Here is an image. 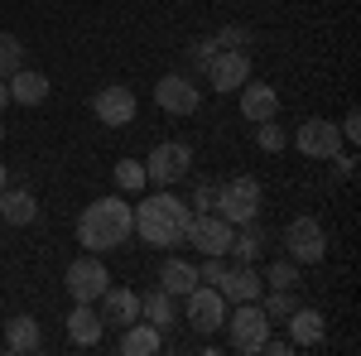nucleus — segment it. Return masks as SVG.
I'll use <instances>...</instances> for the list:
<instances>
[{"instance_id":"f8f14e48","label":"nucleus","mask_w":361,"mask_h":356,"mask_svg":"<svg viewBox=\"0 0 361 356\" xmlns=\"http://www.w3.org/2000/svg\"><path fill=\"white\" fill-rule=\"evenodd\" d=\"M154 102H159V111H169V116H193V111L202 106V92H197L193 78L169 73V78L154 82Z\"/></svg>"},{"instance_id":"ea45409f","label":"nucleus","mask_w":361,"mask_h":356,"mask_svg":"<svg viewBox=\"0 0 361 356\" xmlns=\"http://www.w3.org/2000/svg\"><path fill=\"white\" fill-rule=\"evenodd\" d=\"M0 140H5V125H0Z\"/></svg>"},{"instance_id":"f3484780","label":"nucleus","mask_w":361,"mask_h":356,"mask_svg":"<svg viewBox=\"0 0 361 356\" xmlns=\"http://www.w3.org/2000/svg\"><path fill=\"white\" fill-rule=\"evenodd\" d=\"M241 116H246L250 125L255 121H270V116H279V92L270 82H241Z\"/></svg>"},{"instance_id":"aec40b11","label":"nucleus","mask_w":361,"mask_h":356,"mask_svg":"<svg viewBox=\"0 0 361 356\" xmlns=\"http://www.w3.org/2000/svg\"><path fill=\"white\" fill-rule=\"evenodd\" d=\"M284 323H289V342H294V347H318V342L328 337V323H323L318 308H294Z\"/></svg>"},{"instance_id":"7c9ffc66","label":"nucleus","mask_w":361,"mask_h":356,"mask_svg":"<svg viewBox=\"0 0 361 356\" xmlns=\"http://www.w3.org/2000/svg\"><path fill=\"white\" fill-rule=\"evenodd\" d=\"M145 183H149V178H145V164H140V159H121V164H116V188L140 192Z\"/></svg>"},{"instance_id":"b1692460","label":"nucleus","mask_w":361,"mask_h":356,"mask_svg":"<svg viewBox=\"0 0 361 356\" xmlns=\"http://www.w3.org/2000/svg\"><path fill=\"white\" fill-rule=\"evenodd\" d=\"M121 352H126V356H154V352H164V332L135 318V323L126 328V337H121Z\"/></svg>"},{"instance_id":"f257e3e1","label":"nucleus","mask_w":361,"mask_h":356,"mask_svg":"<svg viewBox=\"0 0 361 356\" xmlns=\"http://www.w3.org/2000/svg\"><path fill=\"white\" fill-rule=\"evenodd\" d=\"M130 236H135V207L126 197H97V202H87L82 217H78V241L92 255H106V250L126 246Z\"/></svg>"},{"instance_id":"4be33fe9","label":"nucleus","mask_w":361,"mask_h":356,"mask_svg":"<svg viewBox=\"0 0 361 356\" xmlns=\"http://www.w3.org/2000/svg\"><path fill=\"white\" fill-rule=\"evenodd\" d=\"M34 217H39V197H34L29 188H0V221L29 226Z\"/></svg>"},{"instance_id":"2eb2a0df","label":"nucleus","mask_w":361,"mask_h":356,"mask_svg":"<svg viewBox=\"0 0 361 356\" xmlns=\"http://www.w3.org/2000/svg\"><path fill=\"white\" fill-rule=\"evenodd\" d=\"M217 289H222L226 303H250V299H260V294H265V279H260L255 265H231Z\"/></svg>"},{"instance_id":"5701e85b","label":"nucleus","mask_w":361,"mask_h":356,"mask_svg":"<svg viewBox=\"0 0 361 356\" xmlns=\"http://www.w3.org/2000/svg\"><path fill=\"white\" fill-rule=\"evenodd\" d=\"M5 347H10L15 356L39 352V347H44V337H39V323H34L29 313H20V318H10V323H5Z\"/></svg>"},{"instance_id":"a211bd4d","label":"nucleus","mask_w":361,"mask_h":356,"mask_svg":"<svg viewBox=\"0 0 361 356\" xmlns=\"http://www.w3.org/2000/svg\"><path fill=\"white\" fill-rule=\"evenodd\" d=\"M5 87H10V102H15V106H44V102H49V78H44V73H34V68L10 73Z\"/></svg>"},{"instance_id":"20e7f679","label":"nucleus","mask_w":361,"mask_h":356,"mask_svg":"<svg viewBox=\"0 0 361 356\" xmlns=\"http://www.w3.org/2000/svg\"><path fill=\"white\" fill-rule=\"evenodd\" d=\"M183 318H188V328L202 332V337H212V332L226 323V299L217 284H193L188 294H183Z\"/></svg>"},{"instance_id":"c85d7f7f","label":"nucleus","mask_w":361,"mask_h":356,"mask_svg":"<svg viewBox=\"0 0 361 356\" xmlns=\"http://www.w3.org/2000/svg\"><path fill=\"white\" fill-rule=\"evenodd\" d=\"M20 68H25V44L15 34H0V78L20 73Z\"/></svg>"},{"instance_id":"ddd939ff","label":"nucleus","mask_w":361,"mask_h":356,"mask_svg":"<svg viewBox=\"0 0 361 356\" xmlns=\"http://www.w3.org/2000/svg\"><path fill=\"white\" fill-rule=\"evenodd\" d=\"M92 111H97L102 125H130V121H135V92L121 87V82L102 87V92L92 97Z\"/></svg>"},{"instance_id":"7ed1b4c3","label":"nucleus","mask_w":361,"mask_h":356,"mask_svg":"<svg viewBox=\"0 0 361 356\" xmlns=\"http://www.w3.org/2000/svg\"><path fill=\"white\" fill-rule=\"evenodd\" d=\"M222 328H226V342H231V352L255 356V352H260V342L270 337V318H265L260 299H250V303H236V313H226Z\"/></svg>"},{"instance_id":"58836bf2","label":"nucleus","mask_w":361,"mask_h":356,"mask_svg":"<svg viewBox=\"0 0 361 356\" xmlns=\"http://www.w3.org/2000/svg\"><path fill=\"white\" fill-rule=\"evenodd\" d=\"M0 188H10V168L0 164Z\"/></svg>"},{"instance_id":"dca6fc26","label":"nucleus","mask_w":361,"mask_h":356,"mask_svg":"<svg viewBox=\"0 0 361 356\" xmlns=\"http://www.w3.org/2000/svg\"><path fill=\"white\" fill-rule=\"evenodd\" d=\"M265 246H270V231H265L260 221H241V231H231L226 255H231L236 265H255V260L265 255Z\"/></svg>"},{"instance_id":"2f4dec72","label":"nucleus","mask_w":361,"mask_h":356,"mask_svg":"<svg viewBox=\"0 0 361 356\" xmlns=\"http://www.w3.org/2000/svg\"><path fill=\"white\" fill-rule=\"evenodd\" d=\"M212 54H217V44H212V39H197V44H188V68H193V73H207Z\"/></svg>"},{"instance_id":"f704fd0d","label":"nucleus","mask_w":361,"mask_h":356,"mask_svg":"<svg viewBox=\"0 0 361 356\" xmlns=\"http://www.w3.org/2000/svg\"><path fill=\"white\" fill-rule=\"evenodd\" d=\"M337 130H342V140H347V145H357V140H361V111L352 106L347 116H342V125H337Z\"/></svg>"},{"instance_id":"bb28decb","label":"nucleus","mask_w":361,"mask_h":356,"mask_svg":"<svg viewBox=\"0 0 361 356\" xmlns=\"http://www.w3.org/2000/svg\"><path fill=\"white\" fill-rule=\"evenodd\" d=\"M260 279H265V289H299V284H304V279H299V265H294L289 255H284V260H270Z\"/></svg>"},{"instance_id":"0eeeda50","label":"nucleus","mask_w":361,"mask_h":356,"mask_svg":"<svg viewBox=\"0 0 361 356\" xmlns=\"http://www.w3.org/2000/svg\"><path fill=\"white\" fill-rule=\"evenodd\" d=\"M260 202H265V192H260V183H255V178H231V183H222V188H217V212H222L231 226L255 221Z\"/></svg>"},{"instance_id":"4468645a","label":"nucleus","mask_w":361,"mask_h":356,"mask_svg":"<svg viewBox=\"0 0 361 356\" xmlns=\"http://www.w3.org/2000/svg\"><path fill=\"white\" fill-rule=\"evenodd\" d=\"M97 303H102V323H106V328H130L140 318V294L126 289V284H106Z\"/></svg>"},{"instance_id":"39448f33","label":"nucleus","mask_w":361,"mask_h":356,"mask_svg":"<svg viewBox=\"0 0 361 356\" xmlns=\"http://www.w3.org/2000/svg\"><path fill=\"white\" fill-rule=\"evenodd\" d=\"M188 168H193V149H188L183 140H164V145L149 149V159H145V178L159 183V188H173L178 178H188Z\"/></svg>"},{"instance_id":"412c9836","label":"nucleus","mask_w":361,"mask_h":356,"mask_svg":"<svg viewBox=\"0 0 361 356\" xmlns=\"http://www.w3.org/2000/svg\"><path fill=\"white\" fill-rule=\"evenodd\" d=\"M102 332H106V323H102V313H97L92 303H78V308L68 313V337H73V347H97Z\"/></svg>"},{"instance_id":"393cba45","label":"nucleus","mask_w":361,"mask_h":356,"mask_svg":"<svg viewBox=\"0 0 361 356\" xmlns=\"http://www.w3.org/2000/svg\"><path fill=\"white\" fill-rule=\"evenodd\" d=\"M193 284H197V270L188 265V260H178V255H173V260H164V270H159V289H164V294L183 299Z\"/></svg>"},{"instance_id":"1a4fd4ad","label":"nucleus","mask_w":361,"mask_h":356,"mask_svg":"<svg viewBox=\"0 0 361 356\" xmlns=\"http://www.w3.org/2000/svg\"><path fill=\"white\" fill-rule=\"evenodd\" d=\"M294 149H299L304 159H333L337 149H342V130H337L333 121L313 116V121H304V125L294 130Z\"/></svg>"},{"instance_id":"9d476101","label":"nucleus","mask_w":361,"mask_h":356,"mask_svg":"<svg viewBox=\"0 0 361 356\" xmlns=\"http://www.w3.org/2000/svg\"><path fill=\"white\" fill-rule=\"evenodd\" d=\"M231 221L222 217V212H193V221H188V236L183 241H193L202 255H226V246H231Z\"/></svg>"},{"instance_id":"cd10ccee","label":"nucleus","mask_w":361,"mask_h":356,"mask_svg":"<svg viewBox=\"0 0 361 356\" xmlns=\"http://www.w3.org/2000/svg\"><path fill=\"white\" fill-rule=\"evenodd\" d=\"M255 145H260L265 154H279V149L289 145V130L279 125L275 116H270V121H255Z\"/></svg>"},{"instance_id":"72a5a7b5","label":"nucleus","mask_w":361,"mask_h":356,"mask_svg":"<svg viewBox=\"0 0 361 356\" xmlns=\"http://www.w3.org/2000/svg\"><path fill=\"white\" fill-rule=\"evenodd\" d=\"M226 270H231V265H226L222 255H207V265L197 270V284H222V279H226Z\"/></svg>"},{"instance_id":"c9c22d12","label":"nucleus","mask_w":361,"mask_h":356,"mask_svg":"<svg viewBox=\"0 0 361 356\" xmlns=\"http://www.w3.org/2000/svg\"><path fill=\"white\" fill-rule=\"evenodd\" d=\"M333 168H337V178H347V183H352V178H357V154L337 149V154H333Z\"/></svg>"},{"instance_id":"6e6552de","label":"nucleus","mask_w":361,"mask_h":356,"mask_svg":"<svg viewBox=\"0 0 361 356\" xmlns=\"http://www.w3.org/2000/svg\"><path fill=\"white\" fill-rule=\"evenodd\" d=\"M106 284H111V274L102 265V255H92V250L68 265V294H73V303H97Z\"/></svg>"},{"instance_id":"473e14b6","label":"nucleus","mask_w":361,"mask_h":356,"mask_svg":"<svg viewBox=\"0 0 361 356\" xmlns=\"http://www.w3.org/2000/svg\"><path fill=\"white\" fill-rule=\"evenodd\" d=\"M193 212H217V183H197L193 197H188Z\"/></svg>"},{"instance_id":"4c0bfd02","label":"nucleus","mask_w":361,"mask_h":356,"mask_svg":"<svg viewBox=\"0 0 361 356\" xmlns=\"http://www.w3.org/2000/svg\"><path fill=\"white\" fill-rule=\"evenodd\" d=\"M0 106H10V87H5V78H0Z\"/></svg>"},{"instance_id":"6ab92c4d","label":"nucleus","mask_w":361,"mask_h":356,"mask_svg":"<svg viewBox=\"0 0 361 356\" xmlns=\"http://www.w3.org/2000/svg\"><path fill=\"white\" fill-rule=\"evenodd\" d=\"M140 318L169 337V332L178 328V308H173V294H164V289H149V294H140Z\"/></svg>"},{"instance_id":"f03ea898","label":"nucleus","mask_w":361,"mask_h":356,"mask_svg":"<svg viewBox=\"0 0 361 356\" xmlns=\"http://www.w3.org/2000/svg\"><path fill=\"white\" fill-rule=\"evenodd\" d=\"M188 221H193V207L183 202V197H173L169 188H159L154 197H145L135 207V231L145 246H178L183 236H188Z\"/></svg>"},{"instance_id":"c756f323","label":"nucleus","mask_w":361,"mask_h":356,"mask_svg":"<svg viewBox=\"0 0 361 356\" xmlns=\"http://www.w3.org/2000/svg\"><path fill=\"white\" fill-rule=\"evenodd\" d=\"M212 44H217V49H246V54H250L255 34H250L246 25H222L217 34H212Z\"/></svg>"},{"instance_id":"423d86ee","label":"nucleus","mask_w":361,"mask_h":356,"mask_svg":"<svg viewBox=\"0 0 361 356\" xmlns=\"http://www.w3.org/2000/svg\"><path fill=\"white\" fill-rule=\"evenodd\" d=\"M284 255L294 260V265H318L323 255H328V236H323V226L313 217H294L284 226Z\"/></svg>"},{"instance_id":"a878e982","label":"nucleus","mask_w":361,"mask_h":356,"mask_svg":"<svg viewBox=\"0 0 361 356\" xmlns=\"http://www.w3.org/2000/svg\"><path fill=\"white\" fill-rule=\"evenodd\" d=\"M260 308H265L270 323H284L299 308V289H270V294H260Z\"/></svg>"},{"instance_id":"e433bc0d","label":"nucleus","mask_w":361,"mask_h":356,"mask_svg":"<svg viewBox=\"0 0 361 356\" xmlns=\"http://www.w3.org/2000/svg\"><path fill=\"white\" fill-rule=\"evenodd\" d=\"M260 352H265V356H289V352H294V342H275V337H265Z\"/></svg>"},{"instance_id":"9b49d317","label":"nucleus","mask_w":361,"mask_h":356,"mask_svg":"<svg viewBox=\"0 0 361 356\" xmlns=\"http://www.w3.org/2000/svg\"><path fill=\"white\" fill-rule=\"evenodd\" d=\"M202 78L217 87V92H241V82L250 78V54L246 49H217Z\"/></svg>"}]
</instances>
